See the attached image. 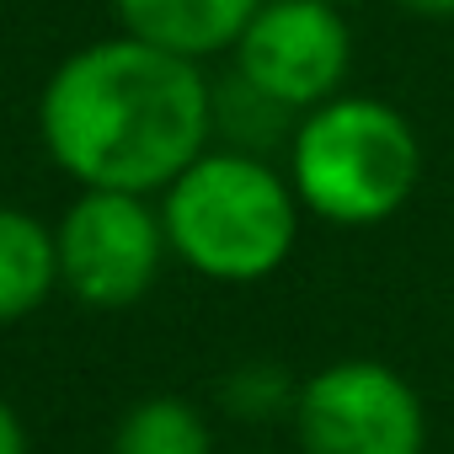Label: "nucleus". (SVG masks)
Masks as SVG:
<instances>
[{
    "mask_svg": "<svg viewBox=\"0 0 454 454\" xmlns=\"http://www.w3.org/2000/svg\"><path fill=\"white\" fill-rule=\"evenodd\" d=\"M214 75L198 59L113 33L65 54L38 91L43 155L75 187L160 192L208 145Z\"/></svg>",
    "mask_w": 454,
    "mask_h": 454,
    "instance_id": "1",
    "label": "nucleus"
},
{
    "mask_svg": "<svg viewBox=\"0 0 454 454\" xmlns=\"http://www.w3.org/2000/svg\"><path fill=\"white\" fill-rule=\"evenodd\" d=\"M155 203L171 262L236 289L273 278L294 257L305 219L289 171L273 155H247L231 145H208L155 192Z\"/></svg>",
    "mask_w": 454,
    "mask_h": 454,
    "instance_id": "2",
    "label": "nucleus"
},
{
    "mask_svg": "<svg viewBox=\"0 0 454 454\" xmlns=\"http://www.w3.org/2000/svg\"><path fill=\"white\" fill-rule=\"evenodd\" d=\"M284 171L321 224L374 231L395 219L422 182V139L411 118L385 97L337 91L300 113L284 150Z\"/></svg>",
    "mask_w": 454,
    "mask_h": 454,
    "instance_id": "3",
    "label": "nucleus"
},
{
    "mask_svg": "<svg viewBox=\"0 0 454 454\" xmlns=\"http://www.w3.org/2000/svg\"><path fill=\"white\" fill-rule=\"evenodd\" d=\"M59 289L86 310H134L166 273L171 247L150 192L75 187L54 219Z\"/></svg>",
    "mask_w": 454,
    "mask_h": 454,
    "instance_id": "4",
    "label": "nucleus"
},
{
    "mask_svg": "<svg viewBox=\"0 0 454 454\" xmlns=\"http://www.w3.org/2000/svg\"><path fill=\"white\" fill-rule=\"evenodd\" d=\"M289 422L300 454H427V406L380 358H337L305 374Z\"/></svg>",
    "mask_w": 454,
    "mask_h": 454,
    "instance_id": "5",
    "label": "nucleus"
},
{
    "mask_svg": "<svg viewBox=\"0 0 454 454\" xmlns=\"http://www.w3.org/2000/svg\"><path fill=\"white\" fill-rule=\"evenodd\" d=\"M231 70L278 97L289 113H310L348 86L353 27L326 0H262L231 49Z\"/></svg>",
    "mask_w": 454,
    "mask_h": 454,
    "instance_id": "6",
    "label": "nucleus"
},
{
    "mask_svg": "<svg viewBox=\"0 0 454 454\" xmlns=\"http://www.w3.org/2000/svg\"><path fill=\"white\" fill-rule=\"evenodd\" d=\"M257 6L262 0H113V17L123 33L203 65L236 49Z\"/></svg>",
    "mask_w": 454,
    "mask_h": 454,
    "instance_id": "7",
    "label": "nucleus"
},
{
    "mask_svg": "<svg viewBox=\"0 0 454 454\" xmlns=\"http://www.w3.org/2000/svg\"><path fill=\"white\" fill-rule=\"evenodd\" d=\"M59 289V252L54 224L33 208L0 203V326H17L38 316Z\"/></svg>",
    "mask_w": 454,
    "mask_h": 454,
    "instance_id": "8",
    "label": "nucleus"
},
{
    "mask_svg": "<svg viewBox=\"0 0 454 454\" xmlns=\"http://www.w3.org/2000/svg\"><path fill=\"white\" fill-rule=\"evenodd\" d=\"M208 123H214V145H231L247 155H278L289 150L300 113H289L278 97L252 86L241 70H224L208 91Z\"/></svg>",
    "mask_w": 454,
    "mask_h": 454,
    "instance_id": "9",
    "label": "nucleus"
},
{
    "mask_svg": "<svg viewBox=\"0 0 454 454\" xmlns=\"http://www.w3.org/2000/svg\"><path fill=\"white\" fill-rule=\"evenodd\" d=\"M107 454H214V427L182 395H145L118 417Z\"/></svg>",
    "mask_w": 454,
    "mask_h": 454,
    "instance_id": "10",
    "label": "nucleus"
},
{
    "mask_svg": "<svg viewBox=\"0 0 454 454\" xmlns=\"http://www.w3.org/2000/svg\"><path fill=\"white\" fill-rule=\"evenodd\" d=\"M294 395H300V380L284 369V364H236L231 374L219 380V406L224 417L236 422H273V417H294Z\"/></svg>",
    "mask_w": 454,
    "mask_h": 454,
    "instance_id": "11",
    "label": "nucleus"
},
{
    "mask_svg": "<svg viewBox=\"0 0 454 454\" xmlns=\"http://www.w3.org/2000/svg\"><path fill=\"white\" fill-rule=\"evenodd\" d=\"M0 454H33V438H27V422L22 411L0 395Z\"/></svg>",
    "mask_w": 454,
    "mask_h": 454,
    "instance_id": "12",
    "label": "nucleus"
},
{
    "mask_svg": "<svg viewBox=\"0 0 454 454\" xmlns=\"http://www.w3.org/2000/svg\"><path fill=\"white\" fill-rule=\"evenodd\" d=\"M406 17H422V22H449L454 17V0H390Z\"/></svg>",
    "mask_w": 454,
    "mask_h": 454,
    "instance_id": "13",
    "label": "nucleus"
},
{
    "mask_svg": "<svg viewBox=\"0 0 454 454\" xmlns=\"http://www.w3.org/2000/svg\"><path fill=\"white\" fill-rule=\"evenodd\" d=\"M326 6H353V0H326Z\"/></svg>",
    "mask_w": 454,
    "mask_h": 454,
    "instance_id": "14",
    "label": "nucleus"
}]
</instances>
